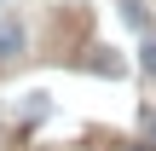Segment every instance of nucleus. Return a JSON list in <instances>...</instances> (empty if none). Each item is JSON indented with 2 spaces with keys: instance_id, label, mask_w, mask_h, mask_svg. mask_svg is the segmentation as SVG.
<instances>
[{
  "instance_id": "obj_1",
  "label": "nucleus",
  "mask_w": 156,
  "mask_h": 151,
  "mask_svg": "<svg viewBox=\"0 0 156 151\" xmlns=\"http://www.w3.org/2000/svg\"><path fill=\"white\" fill-rule=\"evenodd\" d=\"M17 52H23V23L0 17V64H6V58H17Z\"/></svg>"
},
{
  "instance_id": "obj_2",
  "label": "nucleus",
  "mask_w": 156,
  "mask_h": 151,
  "mask_svg": "<svg viewBox=\"0 0 156 151\" xmlns=\"http://www.w3.org/2000/svg\"><path fill=\"white\" fill-rule=\"evenodd\" d=\"M93 70H104V76H122V58H110V52L98 47V52H93Z\"/></svg>"
},
{
  "instance_id": "obj_3",
  "label": "nucleus",
  "mask_w": 156,
  "mask_h": 151,
  "mask_svg": "<svg viewBox=\"0 0 156 151\" xmlns=\"http://www.w3.org/2000/svg\"><path fill=\"white\" fill-rule=\"evenodd\" d=\"M139 64H145V70L156 76V41H145V58H139Z\"/></svg>"
},
{
  "instance_id": "obj_4",
  "label": "nucleus",
  "mask_w": 156,
  "mask_h": 151,
  "mask_svg": "<svg viewBox=\"0 0 156 151\" xmlns=\"http://www.w3.org/2000/svg\"><path fill=\"white\" fill-rule=\"evenodd\" d=\"M145 140H151V145H156V105H151V111H145Z\"/></svg>"
},
{
  "instance_id": "obj_5",
  "label": "nucleus",
  "mask_w": 156,
  "mask_h": 151,
  "mask_svg": "<svg viewBox=\"0 0 156 151\" xmlns=\"http://www.w3.org/2000/svg\"><path fill=\"white\" fill-rule=\"evenodd\" d=\"M0 6H6V0H0Z\"/></svg>"
}]
</instances>
